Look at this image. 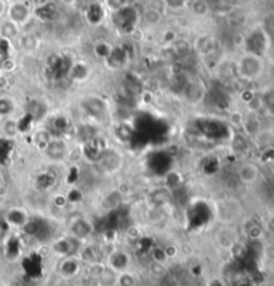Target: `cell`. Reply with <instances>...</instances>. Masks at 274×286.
<instances>
[{
  "instance_id": "4",
  "label": "cell",
  "mask_w": 274,
  "mask_h": 286,
  "mask_svg": "<svg viewBox=\"0 0 274 286\" xmlns=\"http://www.w3.org/2000/svg\"><path fill=\"white\" fill-rule=\"evenodd\" d=\"M185 94H186L187 102L190 103L202 102V99H203V88L199 83H195V82H191L187 85Z\"/></svg>"
},
{
  "instance_id": "9",
  "label": "cell",
  "mask_w": 274,
  "mask_h": 286,
  "mask_svg": "<svg viewBox=\"0 0 274 286\" xmlns=\"http://www.w3.org/2000/svg\"><path fill=\"white\" fill-rule=\"evenodd\" d=\"M107 6L114 11H119L122 8L127 7V0H107Z\"/></svg>"
},
{
  "instance_id": "8",
  "label": "cell",
  "mask_w": 274,
  "mask_h": 286,
  "mask_svg": "<svg viewBox=\"0 0 274 286\" xmlns=\"http://www.w3.org/2000/svg\"><path fill=\"white\" fill-rule=\"evenodd\" d=\"M16 33H18V28L14 23H6L3 26V38H12Z\"/></svg>"
},
{
  "instance_id": "5",
  "label": "cell",
  "mask_w": 274,
  "mask_h": 286,
  "mask_svg": "<svg viewBox=\"0 0 274 286\" xmlns=\"http://www.w3.org/2000/svg\"><path fill=\"white\" fill-rule=\"evenodd\" d=\"M10 14H11L12 20H14L15 23H19V24L26 23L29 16L28 8H27L26 6H23V4H16V6H14V7L11 8Z\"/></svg>"
},
{
  "instance_id": "11",
  "label": "cell",
  "mask_w": 274,
  "mask_h": 286,
  "mask_svg": "<svg viewBox=\"0 0 274 286\" xmlns=\"http://www.w3.org/2000/svg\"><path fill=\"white\" fill-rule=\"evenodd\" d=\"M3 10H4V6H3V3L0 2V12H3Z\"/></svg>"
},
{
  "instance_id": "1",
  "label": "cell",
  "mask_w": 274,
  "mask_h": 286,
  "mask_svg": "<svg viewBox=\"0 0 274 286\" xmlns=\"http://www.w3.org/2000/svg\"><path fill=\"white\" fill-rule=\"evenodd\" d=\"M265 71L263 58L245 52L237 62V73L241 79L248 82L258 81Z\"/></svg>"
},
{
  "instance_id": "2",
  "label": "cell",
  "mask_w": 274,
  "mask_h": 286,
  "mask_svg": "<svg viewBox=\"0 0 274 286\" xmlns=\"http://www.w3.org/2000/svg\"><path fill=\"white\" fill-rule=\"evenodd\" d=\"M246 52L253 55L263 58L269 51L270 47V39L266 31L263 29H254L248 38H246Z\"/></svg>"
},
{
  "instance_id": "10",
  "label": "cell",
  "mask_w": 274,
  "mask_h": 286,
  "mask_svg": "<svg viewBox=\"0 0 274 286\" xmlns=\"http://www.w3.org/2000/svg\"><path fill=\"white\" fill-rule=\"evenodd\" d=\"M14 109L12 103L8 99H0V115L10 114Z\"/></svg>"
},
{
  "instance_id": "3",
  "label": "cell",
  "mask_w": 274,
  "mask_h": 286,
  "mask_svg": "<svg viewBox=\"0 0 274 286\" xmlns=\"http://www.w3.org/2000/svg\"><path fill=\"white\" fill-rule=\"evenodd\" d=\"M237 176L238 180L241 181V184L250 186V185L256 184L257 180L260 178V169L253 162H245L238 167Z\"/></svg>"
},
{
  "instance_id": "6",
  "label": "cell",
  "mask_w": 274,
  "mask_h": 286,
  "mask_svg": "<svg viewBox=\"0 0 274 286\" xmlns=\"http://www.w3.org/2000/svg\"><path fill=\"white\" fill-rule=\"evenodd\" d=\"M261 103L263 109L274 114V87L265 88V91L261 94Z\"/></svg>"
},
{
  "instance_id": "7",
  "label": "cell",
  "mask_w": 274,
  "mask_h": 286,
  "mask_svg": "<svg viewBox=\"0 0 274 286\" xmlns=\"http://www.w3.org/2000/svg\"><path fill=\"white\" fill-rule=\"evenodd\" d=\"M145 19H146L147 24L155 26V24L159 23V20H161V16H159V12L154 11V10H149V11H146V14H145Z\"/></svg>"
}]
</instances>
